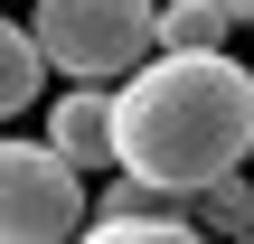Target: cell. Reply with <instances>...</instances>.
<instances>
[{
  "mask_svg": "<svg viewBox=\"0 0 254 244\" xmlns=\"http://www.w3.org/2000/svg\"><path fill=\"white\" fill-rule=\"evenodd\" d=\"M254 150V75L226 47H160L123 75L113 94V169L160 179V188H198L217 169H245Z\"/></svg>",
  "mask_w": 254,
  "mask_h": 244,
  "instance_id": "cell-1",
  "label": "cell"
},
{
  "mask_svg": "<svg viewBox=\"0 0 254 244\" xmlns=\"http://www.w3.org/2000/svg\"><path fill=\"white\" fill-rule=\"evenodd\" d=\"M151 9L160 0H38V56L57 75H85V85H123L141 56H151Z\"/></svg>",
  "mask_w": 254,
  "mask_h": 244,
  "instance_id": "cell-2",
  "label": "cell"
},
{
  "mask_svg": "<svg viewBox=\"0 0 254 244\" xmlns=\"http://www.w3.org/2000/svg\"><path fill=\"white\" fill-rule=\"evenodd\" d=\"M85 235V169L57 141L0 132V244H66Z\"/></svg>",
  "mask_w": 254,
  "mask_h": 244,
  "instance_id": "cell-3",
  "label": "cell"
},
{
  "mask_svg": "<svg viewBox=\"0 0 254 244\" xmlns=\"http://www.w3.org/2000/svg\"><path fill=\"white\" fill-rule=\"evenodd\" d=\"M189 226H198V207L160 179H132V169H123V188H104V207H85V235L104 244H179Z\"/></svg>",
  "mask_w": 254,
  "mask_h": 244,
  "instance_id": "cell-4",
  "label": "cell"
},
{
  "mask_svg": "<svg viewBox=\"0 0 254 244\" xmlns=\"http://www.w3.org/2000/svg\"><path fill=\"white\" fill-rule=\"evenodd\" d=\"M47 141L75 160V169H113V85H66L57 103H47Z\"/></svg>",
  "mask_w": 254,
  "mask_h": 244,
  "instance_id": "cell-5",
  "label": "cell"
},
{
  "mask_svg": "<svg viewBox=\"0 0 254 244\" xmlns=\"http://www.w3.org/2000/svg\"><path fill=\"white\" fill-rule=\"evenodd\" d=\"M189 207H198V226H207V235H254V179H245V169L198 179V188H189Z\"/></svg>",
  "mask_w": 254,
  "mask_h": 244,
  "instance_id": "cell-6",
  "label": "cell"
},
{
  "mask_svg": "<svg viewBox=\"0 0 254 244\" xmlns=\"http://www.w3.org/2000/svg\"><path fill=\"white\" fill-rule=\"evenodd\" d=\"M38 75H47V56H38V38H28L19 19H0V122L38 103Z\"/></svg>",
  "mask_w": 254,
  "mask_h": 244,
  "instance_id": "cell-7",
  "label": "cell"
},
{
  "mask_svg": "<svg viewBox=\"0 0 254 244\" xmlns=\"http://www.w3.org/2000/svg\"><path fill=\"white\" fill-rule=\"evenodd\" d=\"M226 9L217 0H170V9H151V47H226Z\"/></svg>",
  "mask_w": 254,
  "mask_h": 244,
  "instance_id": "cell-8",
  "label": "cell"
},
{
  "mask_svg": "<svg viewBox=\"0 0 254 244\" xmlns=\"http://www.w3.org/2000/svg\"><path fill=\"white\" fill-rule=\"evenodd\" d=\"M217 9H226V19H254V0H217Z\"/></svg>",
  "mask_w": 254,
  "mask_h": 244,
  "instance_id": "cell-9",
  "label": "cell"
},
{
  "mask_svg": "<svg viewBox=\"0 0 254 244\" xmlns=\"http://www.w3.org/2000/svg\"><path fill=\"white\" fill-rule=\"evenodd\" d=\"M245 160H254V150H245Z\"/></svg>",
  "mask_w": 254,
  "mask_h": 244,
  "instance_id": "cell-10",
  "label": "cell"
}]
</instances>
